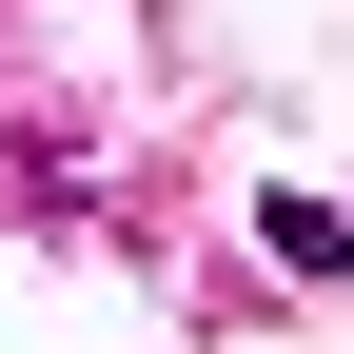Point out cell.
Returning <instances> with one entry per match:
<instances>
[{
  "label": "cell",
  "mask_w": 354,
  "mask_h": 354,
  "mask_svg": "<svg viewBox=\"0 0 354 354\" xmlns=\"http://www.w3.org/2000/svg\"><path fill=\"white\" fill-rule=\"evenodd\" d=\"M256 236H276V276H315V295L354 276V216H335V197H256Z\"/></svg>",
  "instance_id": "obj_1"
}]
</instances>
